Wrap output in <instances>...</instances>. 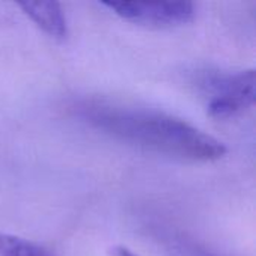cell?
Wrapping results in <instances>:
<instances>
[{
    "mask_svg": "<svg viewBox=\"0 0 256 256\" xmlns=\"http://www.w3.org/2000/svg\"><path fill=\"white\" fill-rule=\"evenodd\" d=\"M213 96L208 102V114L214 118H230L254 106L256 98L255 70L222 75L212 80Z\"/></svg>",
    "mask_w": 256,
    "mask_h": 256,
    "instance_id": "cell-3",
    "label": "cell"
},
{
    "mask_svg": "<svg viewBox=\"0 0 256 256\" xmlns=\"http://www.w3.org/2000/svg\"><path fill=\"white\" fill-rule=\"evenodd\" d=\"M102 4L129 22L153 28L183 26L195 16V6L190 2H112Z\"/></svg>",
    "mask_w": 256,
    "mask_h": 256,
    "instance_id": "cell-2",
    "label": "cell"
},
{
    "mask_svg": "<svg viewBox=\"0 0 256 256\" xmlns=\"http://www.w3.org/2000/svg\"><path fill=\"white\" fill-rule=\"evenodd\" d=\"M22 12L36 22L46 34L63 40L68 36V21L64 12L57 2H20Z\"/></svg>",
    "mask_w": 256,
    "mask_h": 256,
    "instance_id": "cell-4",
    "label": "cell"
},
{
    "mask_svg": "<svg viewBox=\"0 0 256 256\" xmlns=\"http://www.w3.org/2000/svg\"><path fill=\"white\" fill-rule=\"evenodd\" d=\"M0 256H52L44 248L9 234L0 232Z\"/></svg>",
    "mask_w": 256,
    "mask_h": 256,
    "instance_id": "cell-5",
    "label": "cell"
},
{
    "mask_svg": "<svg viewBox=\"0 0 256 256\" xmlns=\"http://www.w3.org/2000/svg\"><path fill=\"white\" fill-rule=\"evenodd\" d=\"M111 255L112 256H136L134 252H130L128 248L124 246H116L111 249Z\"/></svg>",
    "mask_w": 256,
    "mask_h": 256,
    "instance_id": "cell-6",
    "label": "cell"
},
{
    "mask_svg": "<svg viewBox=\"0 0 256 256\" xmlns=\"http://www.w3.org/2000/svg\"><path fill=\"white\" fill-rule=\"evenodd\" d=\"M80 114L90 124L116 138L166 156L212 162L226 154L222 141L164 112L87 102L80 105Z\"/></svg>",
    "mask_w": 256,
    "mask_h": 256,
    "instance_id": "cell-1",
    "label": "cell"
}]
</instances>
